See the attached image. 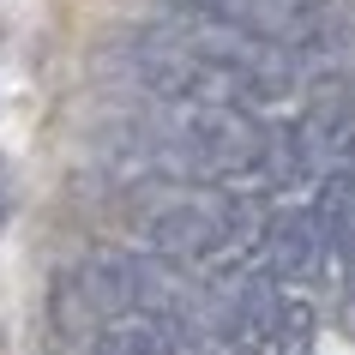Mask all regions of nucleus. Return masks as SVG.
I'll return each instance as SVG.
<instances>
[{
    "label": "nucleus",
    "instance_id": "obj_5",
    "mask_svg": "<svg viewBox=\"0 0 355 355\" xmlns=\"http://www.w3.org/2000/svg\"><path fill=\"white\" fill-rule=\"evenodd\" d=\"M313 217H319V229H325V241H337V235L355 223V175H319Z\"/></svg>",
    "mask_w": 355,
    "mask_h": 355
},
{
    "label": "nucleus",
    "instance_id": "obj_3",
    "mask_svg": "<svg viewBox=\"0 0 355 355\" xmlns=\"http://www.w3.org/2000/svg\"><path fill=\"white\" fill-rule=\"evenodd\" d=\"M78 289H85V301H91L96 319H132L139 313V277H132V253H114V247H96V253H85V265L73 271Z\"/></svg>",
    "mask_w": 355,
    "mask_h": 355
},
{
    "label": "nucleus",
    "instance_id": "obj_7",
    "mask_svg": "<svg viewBox=\"0 0 355 355\" xmlns=\"http://www.w3.org/2000/svg\"><path fill=\"white\" fill-rule=\"evenodd\" d=\"M325 175H355V127L331 145V157H325Z\"/></svg>",
    "mask_w": 355,
    "mask_h": 355
},
{
    "label": "nucleus",
    "instance_id": "obj_6",
    "mask_svg": "<svg viewBox=\"0 0 355 355\" xmlns=\"http://www.w3.org/2000/svg\"><path fill=\"white\" fill-rule=\"evenodd\" d=\"M91 319H96V313H91V301H85L78 277L67 271V277L55 283V325H60L67 337H85V331H91Z\"/></svg>",
    "mask_w": 355,
    "mask_h": 355
},
{
    "label": "nucleus",
    "instance_id": "obj_9",
    "mask_svg": "<svg viewBox=\"0 0 355 355\" xmlns=\"http://www.w3.org/2000/svg\"><path fill=\"white\" fill-rule=\"evenodd\" d=\"M337 319H343V331L355 337V295H343V313H337Z\"/></svg>",
    "mask_w": 355,
    "mask_h": 355
},
{
    "label": "nucleus",
    "instance_id": "obj_2",
    "mask_svg": "<svg viewBox=\"0 0 355 355\" xmlns=\"http://www.w3.org/2000/svg\"><path fill=\"white\" fill-rule=\"evenodd\" d=\"M265 265H271V277L277 283H307L319 271V259H325V229H319L313 205L301 211V205H283L265 217Z\"/></svg>",
    "mask_w": 355,
    "mask_h": 355
},
{
    "label": "nucleus",
    "instance_id": "obj_10",
    "mask_svg": "<svg viewBox=\"0 0 355 355\" xmlns=\"http://www.w3.org/2000/svg\"><path fill=\"white\" fill-rule=\"evenodd\" d=\"M295 12H319V6H331V0H289Z\"/></svg>",
    "mask_w": 355,
    "mask_h": 355
},
{
    "label": "nucleus",
    "instance_id": "obj_8",
    "mask_svg": "<svg viewBox=\"0 0 355 355\" xmlns=\"http://www.w3.org/2000/svg\"><path fill=\"white\" fill-rule=\"evenodd\" d=\"M6 205H12V168H6V157H0V223H6Z\"/></svg>",
    "mask_w": 355,
    "mask_h": 355
},
{
    "label": "nucleus",
    "instance_id": "obj_11",
    "mask_svg": "<svg viewBox=\"0 0 355 355\" xmlns=\"http://www.w3.org/2000/svg\"><path fill=\"white\" fill-rule=\"evenodd\" d=\"M235 355H259V349H235Z\"/></svg>",
    "mask_w": 355,
    "mask_h": 355
},
{
    "label": "nucleus",
    "instance_id": "obj_1",
    "mask_svg": "<svg viewBox=\"0 0 355 355\" xmlns=\"http://www.w3.org/2000/svg\"><path fill=\"white\" fill-rule=\"evenodd\" d=\"M247 211L235 199H175L168 211L150 217V253L187 265V259H211L229 241H241Z\"/></svg>",
    "mask_w": 355,
    "mask_h": 355
},
{
    "label": "nucleus",
    "instance_id": "obj_4",
    "mask_svg": "<svg viewBox=\"0 0 355 355\" xmlns=\"http://www.w3.org/2000/svg\"><path fill=\"white\" fill-rule=\"evenodd\" d=\"M313 337H319V313H313V301H301V295H283V313L277 325H271V355H313Z\"/></svg>",
    "mask_w": 355,
    "mask_h": 355
}]
</instances>
